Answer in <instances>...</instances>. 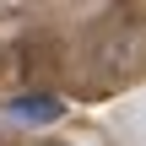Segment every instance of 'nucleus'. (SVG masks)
Here are the masks:
<instances>
[{
  "label": "nucleus",
  "instance_id": "obj_1",
  "mask_svg": "<svg viewBox=\"0 0 146 146\" xmlns=\"http://www.w3.org/2000/svg\"><path fill=\"white\" fill-rule=\"evenodd\" d=\"M60 114H65V103L54 92H22L5 103V119H22V125H54Z\"/></svg>",
  "mask_w": 146,
  "mask_h": 146
}]
</instances>
